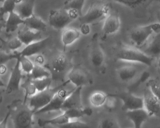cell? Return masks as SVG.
I'll use <instances>...</instances> for the list:
<instances>
[{
  "label": "cell",
  "mask_w": 160,
  "mask_h": 128,
  "mask_svg": "<svg viewBox=\"0 0 160 128\" xmlns=\"http://www.w3.org/2000/svg\"><path fill=\"white\" fill-rule=\"evenodd\" d=\"M7 109L10 111L14 128H33L34 112L27 104L21 100H15L7 106Z\"/></svg>",
  "instance_id": "1"
},
{
  "label": "cell",
  "mask_w": 160,
  "mask_h": 128,
  "mask_svg": "<svg viewBox=\"0 0 160 128\" xmlns=\"http://www.w3.org/2000/svg\"><path fill=\"white\" fill-rule=\"evenodd\" d=\"M115 57L118 60L139 62L148 66H151L154 58L149 57L138 49L127 46H122L115 52Z\"/></svg>",
  "instance_id": "2"
},
{
  "label": "cell",
  "mask_w": 160,
  "mask_h": 128,
  "mask_svg": "<svg viewBox=\"0 0 160 128\" xmlns=\"http://www.w3.org/2000/svg\"><path fill=\"white\" fill-rule=\"evenodd\" d=\"M109 11V5L108 2L96 1L92 3L87 12L79 17L82 24H90L107 17Z\"/></svg>",
  "instance_id": "3"
},
{
  "label": "cell",
  "mask_w": 160,
  "mask_h": 128,
  "mask_svg": "<svg viewBox=\"0 0 160 128\" xmlns=\"http://www.w3.org/2000/svg\"><path fill=\"white\" fill-rule=\"evenodd\" d=\"M69 83L70 81L68 80L60 86L53 88H48L45 90L38 92L32 97H31L28 106L32 109L34 114L36 111L48 105L56 93L61 89L63 88V87Z\"/></svg>",
  "instance_id": "4"
},
{
  "label": "cell",
  "mask_w": 160,
  "mask_h": 128,
  "mask_svg": "<svg viewBox=\"0 0 160 128\" xmlns=\"http://www.w3.org/2000/svg\"><path fill=\"white\" fill-rule=\"evenodd\" d=\"M73 21L68 10L64 8L51 10L48 16L49 25L58 30L65 28L66 26Z\"/></svg>",
  "instance_id": "5"
},
{
  "label": "cell",
  "mask_w": 160,
  "mask_h": 128,
  "mask_svg": "<svg viewBox=\"0 0 160 128\" xmlns=\"http://www.w3.org/2000/svg\"><path fill=\"white\" fill-rule=\"evenodd\" d=\"M108 97H115L120 99L122 102V108L126 112L144 108L143 98L135 96L130 92L110 94L108 95Z\"/></svg>",
  "instance_id": "6"
},
{
  "label": "cell",
  "mask_w": 160,
  "mask_h": 128,
  "mask_svg": "<svg viewBox=\"0 0 160 128\" xmlns=\"http://www.w3.org/2000/svg\"><path fill=\"white\" fill-rule=\"evenodd\" d=\"M74 89L70 91L66 90L63 88L61 89L56 93L49 103L43 108L36 111L34 115L61 110L65 100L73 92Z\"/></svg>",
  "instance_id": "7"
},
{
  "label": "cell",
  "mask_w": 160,
  "mask_h": 128,
  "mask_svg": "<svg viewBox=\"0 0 160 128\" xmlns=\"http://www.w3.org/2000/svg\"><path fill=\"white\" fill-rule=\"evenodd\" d=\"M144 108L149 116H155L160 111V100L152 92L148 86L145 87L143 92Z\"/></svg>",
  "instance_id": "8"
},
{
  "label": "cell",
  "mask_w": 160,
  "mask_h": 128,
  "mask_svg": "<svg viewBox=\"0 0 160 128\" xmlns=\"http://www.w3.org/2000/svg\"><path fill=\"white\" fill-rule=\"evenodd\" d=\"M153 32V24L138 27L132 30L130 33L131 41L138 46H141Z\"/></svg>",
  "instance_id": "9"
},
{
  "label": "cell",
  "mask_w": 160,
  "mask_h": 128,
  "mask_svg": "<svg viewBox=\"0 0 160 128\" xmlns=\"http://www.w3.org/2000/svg\"><path fill=\"white\" fill-rule=\"evenodd\" d=\"M68 80L76 87L88 86L90 83V79L88 73L79 66L74 67L69 72Z\"/></svg>",
  "instance_id": "10"
},
{
  "label": "cell",
  "mask_w": 160,
  "mask_h": 128,
  "mask_svg": "<svg viewBox=\"0 0 160 128\" xmlns=\"http://www.w3.org/2000/svg\"><path fill=\"white\" fill-rule=\"evenodd\" d=\"M90 60L92 64L95 67L102 66L105 61V55L98 42L97 35H94L92 42L90 52Z\"/></svg>",
  "instance_id": "11"
},
{
  "label": "cell",
  "mask_w": 160,
  "mask_h": 128,
  "mask_svg": "<svg viewBox=\"0 0 160 128\" xmlns=\"http://www.w3.org/2000/svg\"><path fill=\"white\" fill-rule=\"evenodd\" d=\"M20 56L19 55L17 58L15 66L12 70L11 77L6 87V93L7 94H11L19 91V84L22 78V73L20 69Z\"/></svg>",
  "instance_id": "12"
},
{
  "label": "cell",
  "mask_w": 160,
  "mask_h": 128,
  "mask_svg": "<svg viewBox=\"0 0 160 128\" xmlns=\"http://www.w3.org/2000/svg\"><path fill=\"white\" fill-rule=\"evenodd\" d=\"M121 27L120 18L117 13L111 12L106 17L102 28V32L105 35L115 34Z\"/></svg>",
  "instance_id": "13"
},
{
  "label": "cell",
  "mask_w": 160,
  "mask_h": 128,
  "mask_svg": "<svg viewBox=\"0 0 160 128\" xmlns=\"http://www.w3.org/2000/svg\"><path fill=\"white\" fill-rule=\"evenodd\" d=\"M82 87H76L73 92L67 97L62 107V111L68 109L83 108L81 100Z\"/></svg>",
  "instance_id": "14"
},
{
  "label": "cell",
  "mask_w": 160,
  "mask_h": 128,
  "mask_svg": "<svg viewBox=\"0 0 160 128\" xmlns=\"http://www.w3.org/2000/svg\"><path fill=\"white\" fill-rule=\"evenodd\" d=\"M140 72L139 67L134 65L122 66L118 69V78L122 82H130L135 79Z\"/></svg>",
  "instance_id": "15"
},
{
  "label": "cell",
  "mask_w": 160,
  "mask_h": 128,
  "mask_svg": "<svg viewBox=\"0 0 160 128\" xmlns=\"http://www.w3.org/2000/svg\"><path fill=\"white\" fill-rule=\"evenodd\" d=\"M50 37H48L45 39H42L38 42L32 43L27 46L22 51L18 53L20 56L28 57L39 54L42 51L49 42Z\"/></svg>",
  "instance_id": "16"
},
{
  "label": "cell",
  "mask_w": 160,
  "mask_h": 128,
  "mask_svg": "<svg viewBox=\"0 0 160 128\" xmlns=\"http://www.w3.org/2000/svg\"><path fill=\"white\" fill-rule=\"evenodd\" d=\"M126 115L133 123L134 128H142L143 123L149 116L144 108L126 111Z\"/></svg>",
  "instance_id": "17"
},
{
  "label": "cell",
  "mask_w": 160,
  "mask_h": 128,
  "mask_svg": "<svg viewBox=\"0 0 160 128\" xmlns=\"http://www.w3.org/2000/svg\"><path fill=\"white\" fill-rule=\"evenodd\" d=\"M34 1H22L16 5L15 12L22 19L25 20L33 15Z\"/></svg>",
  "instance_id": "18"
},
{
  "label": "cell",
  "mask_w": 160,
  "mask_h": 128,
  "mask_svg": "<svg viewBox=\"0 0 160 128\" xmlns=\"http://www.w3.org/2000/svg\"><path fill=\"white\" fill-rule=\"evenodd\" d=\"M18 38L21 42L28 46L32 43L38 42L42 40L41 32L32 31V30L27 29L19 31L18 33Z\"/></svg>",
  "instance_id": "19"
},
{
  "label": "cell",
  "mask_w": 160,
  "mask_h": 128,
  "mask_svg": "<svg viewBox=\"0 0 160 128\" xmlns=\"http://www.w3.org/2000/svg\"><path fill=\"white\" fill-rule=\"evenodd\" d=\"M81 34L78 30L74 28L64 29L61 35V41L64 47L71 45L77 41Z\"/></svg>",
  "instance_id": "20"
},
{
  "label": "cell",
  "mask_w": 160,
  "mask_h": 128,
  "mask_svg": "<svg viewBox=\"0 0 160 128\" xmlns=\"http://www.w3.org/2000/svg\"><path fill=\"white\" fill-rule=\"evenodd\" d=\"M26 27L37 32H45L47 28L46 23L38 17L33 15L29 18L24 20V24Z\"/></svg>",
  "instance_id": "21"
},
{
  "label": "cell",
  "mask_w": 160,
  "mask_h": 128,
  "mask_svg": "<svg viewBox=\"0 0 160 128\" xmlns=\"http://www.w3.org/2000/svg\"><path fill=\"white\" fill-rule=\"evenodd\" d=\"M69 61L66 55L62 53L55 56L51 62L52 69L56 73L64 71L68 66Z\"/></svg>",
  "instance_id": "22"
},
{
  "label": "cell",
  "mask_w": 160,
  "mask_h": 128,
  "mask_svg": "<svg viewBox=\"0 0 160 128\" xmlns=\"http://www.w3.org/2000/svg\"><path fill=\"white\" fill-rule=\"evenodd\" d=\"M142 51L152 57L160 56V33L155 35L149 44Z\"/></svg>",
  "instance_id": "23"
},
{
  "label": "cell",
  "mask_w": 160,
  "mask_h": 128,
  "mask_svg": "<svg viewBox=\"0 0 160 128\" xmlns=\"http://www.w3.org/2000/svg\"><path fill=\"white\" fill-rule=\"evenodd\" d=\"M70 121V119L63 113L60 116L49 119H39L38 124L40 127H43L47 125H52L55 126L66 124Z\"/></svg>",
  "instance_id": "24"
},
{
  "label": "cell",
  "mask_w": 160,
  "mask_h": 128,
  "mask_svg": "<svg viewBox=\"0 0 160 128\" xmlns=\"http://www.w3.org/2000/svg\"><path fill=\"white\" fill-rule=\"evenodd\" d=\"M22 24H24V20H22L16 13L14 12L10 13L5 25L6 32H14L17 29L18 26Z\"/></svg>",
  "instance_id": "25"
},
{
  "label": "cell",
  "mask_w": 160,
  "mask_h": 128,
  "mask_svg": "<svg viewBox=\"0 0 160 128\" xmlns=\"http://www.w3.org/2000/svg\"><path fill=\"white\" fill-rule=\"evenodd\" d=\"M63 113L69 118L71 119L79 118L85 116H90L93 113L92 109L90 107L68 109L63 111Z\"/></svg>",
  "instance_id": "26"
},
{
  "label": "cell",
  "mask_w": 160,
  "mask_h": 128,
  "mask_svg": "<svg viewBox=\"0 0 160 128\" xmlns=\"http://www.w3.org/2000/svg\"><path fill=\"white\" fill-rule=\"evenodd\" d=\"M108 97V95L102 91H96L91 94L90 102L94 107H100L105 103Z\"/></svg>",
  "instance_id": "27"
},
{
  "label": "cell",
  "mask_w": 160,
  "mask_h": 128,
  "mask_svg": "<svg viewBox=\"0 0 160 128\" xmlns=\"http://www.w3.org/2000/svg\"><path fill=\"white\" fill-rule=\"evenodd\" d=\"M32 80L51 77V74L46 69L41 65L35 64L30 74L28 75Z\"/></svg>",
  "instance_id": "28"
},
{
  "label": "cell",
  "mask_w": 160,
  "mask_h": 128,
  "mask_svg": "<svg viewBox=\"0 0 160 128\" xmlns=\"http://www.w3.org/2000/svg\"><path fill=\"white\" fill-rule=\"evenodd\" d=\"M30 77L28 76V79L21 86L25 90V98L23 102L25 104L26 103L28 97L29 96L32 97L37 93V90L34 85L32 83Z\"/></svg>",
  "instance_id": "29"
},
{
  "label": "cell",
  "mask_w": 160,
  "mask_h": 128,
  "mask_svg": "<svg viewBox=\"0 0 160 128\" xmlns=\"http://www.w3.org/2000/svg\"><path fill=\"white\" fill-rule=\"evenodd\" d=\"M31 82L35 86L37 91L41 92L50 87L52 78L51 77H46L42 79L31 80Z\"/></svg>",
  "instance_id": "30"
},
{
  "label": "cell",
  "mask_w": 160,
  "mask_h": 128,
  "mask_svg": "<svg viewBox=\"0 0 160 128\" xmlns=\"http://www.w3.org/2000/svg\"><path fill=\"white\" fill-rule=\"evenodd\" d=\"M147 86L148 87L151 92L160 100V79L158 77L149 79Z\"/></svg>",
  "instance_id": "31"
},
{
  "label": "cell",
  "mask_w": 160,
  "mask_h": 128,
  "mask_svg": "<svg viewBox=\"0 0 160 128\" xmlns=\"http://www.w3.org/2000/svg\"><path fill=\"white\" fill-rule=\"evenodd\" d=\"M85 1H70L68 2L64 6V9L76 10L82 16V11L85 4Z\"/></svg>",
  "instance_id": "32"
},
{
  "label": "cell",
  "mask_w": 160,
  "mask_h": 128,
  "mask_svg": "<svg viewBox=\"0 0 160 128\" xmlns=\"http://www.w3.org/2000/svg\"><path fill=\"white\" fill-rule=\"evenodd\" d=\"M19 59L23 71L28 75L30 74L33 70L34 64L27 57L25 56H20Z\"/></svg>",
  "instance_id": "33"
},
{
  "label": "cell",
  "mask_w": 160,
  "mask_h": 128,
  "mask_svg": "<svg viewBox=\"0 0 160 128\" xmlns=\"http://www.w3.org/2000/svg\"><path fill=\"white\" fill-rule=\"evenodd\" d=\"M55 127L57 128H91L88 124L79 121H70L66 124L57 125Z\"/></svg>",
  "instance_id": "34"
},
{
  "label": "cell",
  "mask_w": 160,
  "mask_h": 128,
  "mask_svg": "<svg viewBox=\"0 0 160 128\" xmlns=\"http://www.w3.org/2000/svg\"><path fill=\"white\" fill-rule=\"evenodd\" d=\"M100 128H121L116 120L113 118L106 117L101 121Z\"/></svg>",
  "instance_id": "35"
},
{
  "label": "cell",
  "mask_w": 160,
  "mask_h": 128,
  "mask_svg": "<svg viewBox=\"0 0 160 128\" xmlns=\"http://www.w3.org/2000/svg\"><path fill=\"white\" fill-rule=\"evenodd\" d=\"M115 1L132 9H134L140 6L146 2V1L143 0H118Z\"/></svg>",
  "instance_id": "36"
},
{
  "label": "cell",
  "mask_w": 160,
  "mask_h": 128,
  "mask_svg": "<svg viewBox=\"0 0 160 128\" xmlns=\"http://www.w3.org/2000/svg\"><path fill=\"white\" fill-rule=\"evenodd\" d=\"M15 1V0H6L4 1L3 6L0 8V12L5 14L7 13L12 12H14L16 7Z\"/></svg>",
  "instance_id": "37"
},
{
  "label": "cell",
  "mask_w": 160,
  "mask_h": 128,
  "mask_svg": "<svg viewBox=\"0 0 160 128\" xmlns=\"http://www.w3.org/2000/svg\"><path fill=\"white\" fill-rule=\"evenodd\" d=\"M19 56L18 53L12 55L4 53L3 52H0V65H3L9 61L13 59H16Z\"/></svg>",
  "instance_id": "38"
},
{
  "label": "cell",
  "mask_w": 160,
  "mask_h": 128,
  "mask_svg": "<svg viewBox=\"0 0 160 128\" xmlns=\"http://www.w3.org/2000/svg\"><path fill=\"white\" fill-rule=\"evenodd\" d=\"M22 44L23 43L17 37L13 38L9 41L8 43V47L11 50H15L21 47Z\"/></svg>",
  "instance_id": "39"
},
{
  "label": "cell",
  "mask_w": 160,
  "mask_h": 128,
  "mask_svg": "<svg viewBox=\"0 0 160 128\" xmlns=\"http://www.w3.org/2000/svg\"><path fill=\"white\" fill-rule=\"evenodd\" d=\"M80 31L81 35H88L91 32L90 27L88 24H82L80 27Z\"/></svg>",
  "instance_id": "40"
},
{
  "label": "cell",
  "mask_w": 160,
  "mask_h": 128,
  "mask_svg": "<svg viewBox=\"0 0 160 128\" xmlns=\"http://www.w3.org/2000/svg\"><path fill=\"white\" fill-rule=\"evenodd\" d=\"M10 117V112L8 111L3 120L0 121V128H7V124Z\"/></svg>",
  "instance_id": "41"
},
{
  "label": "cell",
  "mask_w": 160,
  "mask_h": 128,
  "mask_svg": "<svg viewBox=\"0 0 160 128\" xmlns=\"http://www.w3.org/2000/svg\"><path fill=\"white\" fill-rule=\"evenodd\" d=\"M4 14L0 12V33L1 32L2 28L5 27L6 21L4 18Z\"/></svg>",
  "instance_id": "42"
},
{
  "label": "cell",
  "mask_w": 160,
  "mask_h": 128,
  "mask_svg": "<svg viewBox=\"0 0 160 128\" xmlns=\"http://www.w3.org/2000/svg\"><path fill=\"white\" fill-rule=\"evenodd\" d=\"M36 62H37V65H41L42 66V64L44 62V60L43 57L42 56H39L38 57L36 58Z\"/></svg>",
  "instance_id": "43"
},
{
  "label": "cell",
  "mask_w": 160,
  "mask_h": 128,
  "mask_svg": "<svg viewBox=\"0 0 160 128\" xmlns=\"http://www.w3.org/2000/svg\"><path fill=\"white\" fill-rule=\"evenodd\" d=\"M7 67L4 64L0 65V74H4L7 71Z\"/></svg>",
  "instance_id": "44"
},
{
  "label": "cell",
  "mask_w": 160,
  "mask_h": 128,
  "mask_svg": "<svg viewBox=\"0 0 160 128\" xmlns=\"http://www.w3.org/2000/svg\"><path fill=\"white\" fill-rule=\"evenodd\" d=\"M157 18L160 23V12H158L157 14Z\"/></svg>",
  "instance_id": "45"
},
{
  "label": "cell",
  "mask_w": 160,
  "mask_h": 128,
  "mask_svg": "<svg viewBox=\"0 0 160 128\" xmlns=\"http://www.w3.org/2000/svg\"><path fill=\"white\" fill-rule=\"evenodd\" d=\"M5 86V84L2 81L1 79H0V87Z\"/></svg>",
  "instance_id": "46"
},
{
  "label": "cell",
  "mask_w": 160,
  "mask_h": 128,
  "mask_svg": "<svg viewBox=\"0 0 160 128\" xmlns=\"http://www.w3.org/2000/svg\"><path fill=\"white\" fill-rule=\"evenodd\" d=\"M2 92H0V104H1V103H2Z\"/></svg>",
  "instance_id": "47"
},
{
  "label": "cell",
  "mask_w": 160,
  "mask_h": 128,
  "mask_svg": "<svg viewBox=\"0 0 160 128\" xmlns=\"http://www.w3.org/2000/svg\"><path fill=\"white\" fill-rule=\"evenodd\" d=\"M158 66H159V68H160V58L159 59V60H158Z\"/></svg>",
  "instance_id": "48"
},
{
  "label": "cell",
  "mask_w": 160,
  "mask_h": 128,
  "mask_svg": "<svg viewBox=\"0 0 160 128\" xmlns=\"http://www.w3.org/2000/svg\"><path fill=\"white\" fill-rule=\"evenodd\" d=\"M3 1H2V0H0V3H1V2H2Z\"/></svg>",
  "instance_id": "49"
},
{
  "label": "cell",
  "mask_w": 160,
  "mask_h": 128,
  "mask_svg": "<svg viewBox=\"0 0 160 128\" xmlns=\"http://www.w3.org/2000/svg\"></svg>",
  "instance_id": "50"
}]
</instances>
